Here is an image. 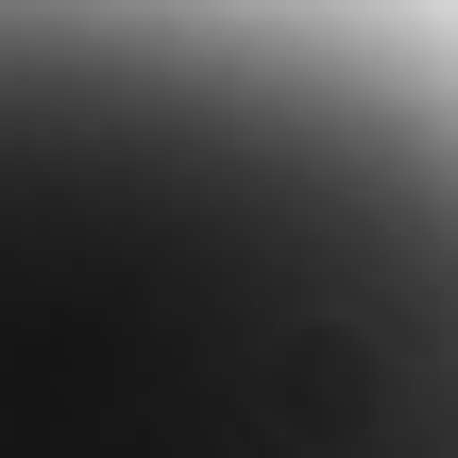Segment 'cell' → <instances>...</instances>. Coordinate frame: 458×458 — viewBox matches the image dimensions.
Segmentation results:
<instances>
[{"label":"cell","instance_id":"1","mask_svg":"<svg viewBox=\"0 0 458 458\" xmlns=\"http://www.w3.org/2000/svg\"><path fill=\"white\" fill-rule=\"evenodd\" d=\"M0 458H458V85L272 0H0Z\"/></svg>","mask_w":458,"mask_h":458}]
</instances>
